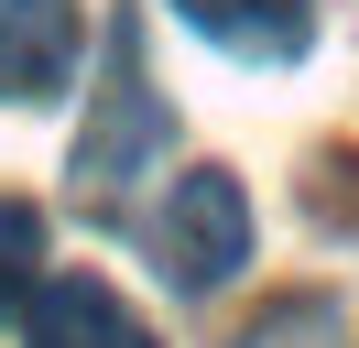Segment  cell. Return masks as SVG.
I'll list each match as a JSON object with an SVG mask.
<instances>
[{
	"label": "cell",
	"mask_w": 359,
	"mask_h": 348,
	"mask_svg": "<svg viewBox=\"0 0 359 348\" xmlns=\"http://www.w3.org/2000/svg\"><path fill=\"white\" fill-rule=\"evenodd\" d=\"M163 98H153V76H142V33L120 22L109 33V87H98V120H88V142H76V196H120L142 163L163 152Z\"/></svg>",
	"instance_id": "cell-1"
},
{
	"label": "cell",
	"mask_w": 359,
	"mask_h": 348,
	"mask_svg": "<svg viewBox=\"0 0 359 348\" xmlns=\"http://www.w3.org/2000/svg\"><path fill=\"white\" fill-rule=\"evenodd\" d=\"M153 261L163 283H185V294H207V283H229L250 261V207L229 174H185L175 196L153 207Z\"/></svg>",
	"instance_id": "cell-2"
},
{
	"label": "cell",
	"mask_w": 359,
	"mask_h": 348,
	"mask_svg": "<svg viewBox=\"0 0 359 348\" xmlns=\"http://www.w3.org/2000/svg\"><path fill=\"white\" fill-rule=\"evenodd\" d=\"M76 76V0H0V98L33 109Z\"/></svg>",
	"instance_id": "cell-3"
},
{
	"label": "cell",
	"mask_w": 359,
	"mask_h": 348,
	"mask_svg": "<svg viewBox=\"0 0 359 348\" xmlns=\"http://www.w3.org/2000/svg\"><path fill=\"white\" fill-rule=\"evenodd\" d=\"M33 348H163V337L98 272H55L44 294H33Z\"/></svg>",
	"instance_id": "cell-4"
},
{
	"label": "cell",
	"mask_w": 359,
	"mask_h": 348,
	"mask_svg": "<svg viewBox=\"0 0 359 348\" xmlns=\"http://www.w3.org/2000/svg\"><path fill=\"white\" fill-rule=\"evenodd\" d=\"M175 11L196 22L207 44L250 55V65H283V55H305V44H316V0H175Z\"/></svg>",
	"instance_id": "cell-5"
},
{
	"label": "cell",
	"mask_w": 359,
	"mask_h": 348,
	"mask_svg": "<svg viewBox=\"0 0 359 348\" xmlns=\"http://www.w3.org/2000/svg\"><path fill=\"white\" fill-rule=\"evenodd\" d=\"M33 261H44V218H33L22 196H0V304H22Z\"/></svg>",
	"instance_id": "cell-6"
}]
</instances>
